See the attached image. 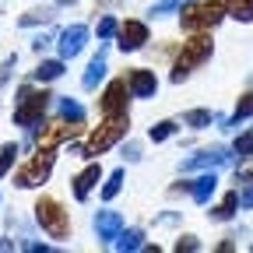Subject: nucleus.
Returning <instances> with one entry per match:
<instances>
[{"mask_svg":"<svg viewBox=\"0 0 253 253\" xmlns=\"http://www.w3.org/2000/svg\"><path fill=\"white\" fill-rule=\"evenodd\" d=\"M46 106H49V95L46 91H36V88H18V106H14V123L18 126H42V116H46Z\"/></svg>","mask_w":253,"mask_h":253,"instance_id":"1","label":"nucleus"},{"mask_svg":"<svg viewBox=\"0 0 253 253\" xmlns=\"http://www.w3.org/2000/svg\"><path fill=\"white\" fill-rule=\"evenodd\" d=\"M211 49H214V46H211V39H208V36L190 39V42L183 46V53H179V60H176V67H172V74H169V78H172L176 84H179V81H186L190 74H194V67H201V63L211 56Z\"/></svg>","mask_w":253,"mask_h":253,"instance_id":"2","label":"nucleus"},{"mask_svg":"<svg viewBox=\"0 0 253 253\" xmlns=\"http://www.w3.org/2000/svg\"><path fill=\"white\" fill-rule=\"evenodd\" d=\"M225 14H229V0H204L201 7H186V11H183V32L214 28Z\"/></svg>","mask_w":253,"mask_h":253,"instance_id":"3","label":"nucleus"},{"mask_svg":"<svg viewBox=\"0 0 253 253\" xmlns=\"http://www.w3.org/2000/svg\"><path fill=\"white\" fill-rule=\"evenodd\" d=\"M126 126H130V120H126V113H116L102 123V130H95L84 144V158H95V155H102L106 148H113L123 134H126Z\"/></svg>","mask_w":253,"mask_h":253,"instance_id":"4","label":"nucleus"},{"mask_svg":"<svg viewBox=\"0 0 253 253\" xmlns=\"http://www.w3.org/2000/svg\"><path fill=\"white\" fill-rule=\"evenodd\" d=\"M36 221L42 225V232L46 236H53V239H63L71 232V221H67V211L60 208V201H53V197H42L39 204H36Z\"/></svg>","mask_w":253,"mask_h":253,"instance_id":"5","label":"nucleus"},{"mask_svg":"<svg viewBox=\"0 0 253 253\" xmlns=\"http://www.w3.org/2000/svg\"><path fill=\"white\" fill-rule=\"evenodd\" d=\"M49 169H53V155L39 148V158H36L32 166H25V169H21V172L14 176V183H18L21 190H28V186H39V183H46Z\"/></svg>","mask_w":253,"mask_h":253,"instance_id":"6","label":"nucleus"},{"mask_svg":"<svg viewBox=\"0 0 253 253\" xmlns=\"http://www.w3.org/2000/svg\"><path fill=\"white\" fill-rule=\"evenodd\" d=\"M229 158H232V155L218 144V148H204V151H197L194 158H186L179 169H183V172H194V169H218V166H225Z\"/></svg>","mask_w":253,"mask_h":253,"instance_id":"7","label":"nucleus"},{"mask_svg":"<svg viewBox=\"0 0 253 253\" xmlns=\"http://www.w3.org/2000/svg\"><path fill=\"white\" fill-rule=\"evenodd\" d=\"M116 46L123 49V53H134V49H141L144 42H148V25L144 21H123L120 25V32H116Z\"/></svg>","mask_w":253,"mask_h":253,"instance_id":"8","label":"nucleus"},{"mask_svg":"<svg viewBox=\"0 0 253 253\" xmlns=\"http://www.w3.org/2000/svg\"><path fill=\"white\" fill-rule=\"evenodd\" d=\"M88 42V25H71L60 32V60H74Z\"/></svg>","mask_w":253,"mask_h":253,"instance_id":"9","label":"nucleus"},{"mask_svg":"<svg viewBox=\"0 0 253 253\" xmlns=\"http://www.w3.org/2000/svg\"><path fill=\"white\" fill-rule=\"evenodd\" d=\"M126 84H130V95H134V99H151V95L158 91V78H155L151 71H144V67H137V71L126 74Z\"/></svg>","mask_w":253,"mask_h":253,"instance_id":"10","label":"nucleus"},{"mask_svg":"<svg viewBox=\"0 0 253 253\" xmlns=\"http://www.w3.org/2000/svg\"><path fill=\"white\" fill-rule=\"evenodd\" d=\"M126 91H130V84L126 81H113L102 95V113L106 116H116V113H126Z\"/></svg>","mask_w":253,"mask_h":253,"instance_id":"11","label":"nucleus"},{"mask_svg":"<svg viewBox=\"0 0 253 253\" xmlns=\"http://www.w3.org/2000/svg\"><path fill=\"white\" fill-rule=\"evenodd\" d=\"M120 232H123V218L116 211H99L95 214V236H99V243H113Z\"/></svg>","mask_w":253,"mask_h":253,"instance_id":"12","label":"nucleus"},{"mask_svg":"<svg viewBox=\"0 0 253 253\" xmlns=\"http://www.w3.org/2000/svg\"><path fill=\"white\" fill-rule=\"evenodd\" d=\"M186 190H190V197H194L197 204H208V201L214 197V190H218V176H214V169H208V172L197 176L194 183H186Z\"/></svg>","mask_w":253,"mask_h":253,"instance_id":"13","label":"nucleus"},{"mask_svg":"<svg viewBox=\"0 0 253 253\" xmlns=\"http://www.w3.org/2000/svg\"><path fill=\"white\" fill-rule=\"evenodd\" d=\"M102 78H106V53L99 49V53L88 60V71H84V78H81V88H84V91H95Z\"/></svg>","mask_w":253,"mask_h":253,"instance_id":"14","label":"nucleus"},{"mask_svg":"<svg viewBox=\"0 0 253 253\" xmlns=\"http://www.w3.org/2000/svg\"><path fill=\"white\" fill-rule=\"evenodd\" d=\"M99 179H102V169H99V166H88L81 176H74V201H84Z\"/></svg>","mask_w":253,"mask_h":253,"instance_id":"15","label":"nucleus"},{"mask_svg":"<svg viewBox=\"0 0 253 253\" xmlns=\"http://www.w3.org/2000/svg\"><path fill=\"white\" fill-rule=\"evenodd\" d=\"M250 116H253V91L239 95V102H236V113L225 120V130H239V123H243V120H250Z\"/></svg>","mask_w":253,"mask_h":253,"instance_id":"16","label":"nucleus"},{"mask_svg":"<svg viewBox=\"0 0 253 253\" xmlns=\"http://www.w3.org/2000/svg\"><path fill=\"white\" fill-rule=\"evenodd\" d=\"M63 74V60H42L36 71H32V81H39V84H46V81H56Z\"/></svg>","mask_w":253,"mask_h":253,"instance_id":"17","label":"nucleus"},{"mask_svg":"<svg viewBox=\"0 0 253 253\" xmlns=\"http://www.w3.org/2000/svg\"><path fill=\"white\" fill-rule=\"evenodd\" d=\"M113 246L123 250V253H126V250H144V232H141V229H126V232H120V236L113 239Z\"/></svg>","mask_w":253,"mask_h":253,"instance_id":"18","label":"nucleus"},{"mask_svg":"<svg viewBox=\"0 0 253 253\" xmlns=\"http://www.w3.org/2000/svg\"><path fill=\"white\" fill-rule=\"evenodd\" d=\"M236 208H239V190H232V194H225V201H221L214 211H211V218L214 221H229L232 214H236Z\"/></svg>","mask_w":253,"mask_h":253,"instance_id":"19","label":"nucleus"},{"mask_svg":"<svg viewBox=\"0 0 253 253\" xmlns=\"http://www.w3.org/2000/svg\"><path fill=\"white\" fill-rule=\"evenodd\" d=\"M183 123L194 126V130H204V126L214 123V113L211 109H190V113H183Z\"/></svg>","mask_w":253,"mask_h":253,"instance_id":"20","label":"nucleus"},{"mask_svg":"<svg viewBox=\"0 0 253 253\" xmlns=\"http://www.w3.org/2000/svg\"><path fill=\"white\" fill-rule=\"evenodd\" d=\"M239 208H253V169L239 172Z\"/></svg>","mask_w":253,"mask_h":253,"instance_id":"21","label":"nucleus"},{"mask_svg":"<svg viewBox=\"0 0 253 253\" xmlns=\"http://www.w3.org/2000/svg\"><path fill=\"white\" fill-rule=\"evenodd\" d=\"M60 116H63V120H71V123H81V120H84V109H81L78 99L63 95V99H60Z\"/></svg>","mask_w":253,"mask_h":253,"instance_id":"22","label":"nucleus"},{"mask_svg":"<svg viewBox=\"0 0 253 253\" xmlns=\"http://www.w3.org/2000/svg\"><path fill=\"white\" fill-rule=\"evenodd\" d=\"M232 151H236V158H239V162H243V158H250V155H253V126H250V130H243V134L236 137Z\"/></svg>","mask_w":253,"mask_h":253,"instance_id":"23","label":"nucleus"},{"mask_svg":"<svg viewBox=\"0 0 253 253\" xmlns=\"http://www.w3.org/2000/svg\"><path fill=\"white\" fill-rule=\"evenodd\" d=\"M190 0H158V4H151V18H166V14H172V11H179V7H186Z\"/></svg>","mask_w":253,"mask_h":253,"instance_id":"24","label":"nucleus"},{"mask_svg":"<svg viewBox=\"0 0 253 253\" xmlns=\"http://www.w3.org/2000/svg\"><path fill=\"white\" fill-rule=\"evenodd\" d=\"M172 134H176V123H172V120H162V123H155L151 130H148V137H151L155 144H162V141H169Z\"/></svg>","mask_w":253,"mask_h":253,"instance_id":"25","label":"nucleus"},{"mask_svg":"<svg viewBox=\"0 0 253 253\" xmlns=\"http://www.w3.org/2000/svg\"><path fill=\"white\" fill-rule=\"evenodd\" d=\"M229 18H236V21H253V0H232V4H229Z\"/></svg>","mask_w":253,"mask_h":253,"instance_id":"26","label":"nucleus"},{"mask_svg":"<svg viewBox=\"0 0 253 253\" xmlns=\"http://www.w3.org/2000/svg\"><path fill=\"white\" fill-rule=\"evenodd\" d=\"M120 186H123V169H113L106 176V186H102V201H113L120 194Z\"/></svg>","mask_w":253,"mask_h":253,"instance_id":"27","label":"nucleus"},{"mask_svg":"<svg viewBox=\"0 0 253 253\" xmlns=\"http://www.w3.org/2000/svg\"><path fill=\"white\" fill-rule=\"evenodd\" d=\"M95 32H99V39L106 42V39H113L116 32H120V25H116V18H113V14H106V18H99V25H95Z\"/></svg>","mask_w":253,"mask_h":253,"instance_id":"28","label":"nucleus"},{"mask_svg":"<svg viewBox=\"0 0 253 253\" xmlns=\"http://www.w3.org/2000/svg\"><path fill=\"white\" fill-rule=\"evenodd\" d=\"M14 155H18V144H7L4 151H0V176H4V172L11 169V162H14Z\"/></svg>","mask_w":253,"mask_h":253,"instance_id":"29","label":"nucleus"},{"mask_svg":"<svg viewBox=\"0 0 253 253\" xmlns=\"http://www.w3.org/2000/svg\"><path fill=\"white\" fill-rule=\"evenodd\" d=\"M53 14L46 11V7H39V11H28L25 18H21V25H39V21H49Z\"/></svg>","mask_w":253,"mask_h":253,"instance_id":"30","label":"nucleus"},{"mask_svg":"<svg viewBox=\"0 0 253 253\" xmlns=\"http://www.w3.org/2000/svg\"><path fill=\"white\" fill-rule=\"evenodd\" d=\"M176 250H201V243H197V236H183L176 243Z\"/></svg>","mask_w":253,"mask_h":253,"instance_id":"31","label":"nucleus"},{"mask_svg":"<svg viewBox=\"0 0 253 253\" xmlns=\"http://www.w3.org/2000/svg\"><path fill=\"white\" fill-rule=\"evenodd\" d=\"M49 46V36H36V39H32V49H36V53H42Z\"/></svg>","mask_w":253,"mask_h":253,"instance_id":"32","label":"nucleus"},{"mask_svg":"<svg viewBox=\"0 0 253 253\" xmlns=\"http://www.w3.org/2000/svg\"><path fill=\"white\" fill-rule=\"evenodd\" d=\"M11 67H14V56H7V60H4V67H0V84H4V81H7V74H11Z\"/></svg>","mask_w":253,"mask_h":253,"instance_id":"33","label":"nucleus"},{"mask_svg":"<svg viewBox=\"0 0 253 253\" xmlns=\"http://www.w3.org/2000/svg\"><path fill=\"white\" fill-rule=\"evenodd\" d=\"M123 155L130 158V162H137V158H141V148H137V144H126V148H123Z\"/></svg>","mask_w":253,"mask_h":253,"instance_id":"34","label":"nucleus"},{"mask_svg":"<svg viewBox=\"0 0 253 253\" xmlns=\"http://www.w3.org/2000/svg\"><path fill=\"white\" fill-rule=\"evenodd\" d=\"M56 4H78V0H56Z\"/></svg>","mask_w":253,"mask_h":253,"instance_id":"35","label":"nucleus"}]
</instances>
